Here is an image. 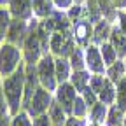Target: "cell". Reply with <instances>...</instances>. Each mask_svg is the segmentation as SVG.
<instances>
[{
	"mask_svg": "<svg viewBox=\"0 0 126 126\" xmlns=\"http://www.w3.org/2000/svg\"><path fill=\"white\" fill-rule=\"evenodd\" d=\"M88 126H100V124H96V123H91V121H89V123H88Z\"/></svg>",
	"mask_w": 126,
	"mask_h": 126,
	"instance_id": "obj_43",
	"label": "cell"
},
{
	"mask_svg": "<svg viewBox=\"0 0 126 126\" xmlns=\"http://www.w3.org/2000/svg\"><path fill=\"white\" fill-rule=\"evenodd\" d=\"M89 79H91V74L88 70H74L68 82L77 89V93H82L89 86Z\"/></svg>",
	"mask_w": 126,
	"mask_h": 126,
	"instance_id": "obj_17",
	"label": "cell"
},
{
	"mask_svg": "<svg viewBox=\"0 0 126 126\" xmlns=\"http://www.w3.org/2000/svg\"><path fill=\"white\" fill-rule=\"evenodd\" d=\"M84 5H86V19L88 21H91L93 25H96L98 21L103 19V14L100 11V5H98L96 0H88Z\"/></svg>",
	"mask_w": 126,
	"mask_h": 126,
	"instance_id": "obj_24",
	"label": "cell"
},
{
	"mask_svg": "<svg viewBox=\"0 0 126 126\" xmlns=\"http://www.w3.org/2000/svg\"><path fill=\"white\" fill-rule=\"evenodd\" d=\"M77 94H79L77 89L70 82H61V84H58V88L54 91V100L63 107V110H65L68 116H72V107H74V102L77 98Z\"/></svg>",
	"mask_w": 126,
	"mask_h": 126,
	"instance_id": "obj_8",
	"label": "cell"
},
{
	"mask_svg": "<svg viewBox=\"0 0 126 126\" xmlns=\"http://www.w3.org/2000/svg\"><path fill=\"white\" fill-rule=\"evenodd\" d=\"M11 126H33V117H30L26 110H21L11 119Z\"/></svg>",
	"mask_w": 126,
	"mask_h": 126,
	"instance_id": "obj_31",
	"label": "cell"
},
{
	"mask_svg": "<svg viewBox=\"0 0 126 126\" xmlns=\"http://www.w3.org/2000/svg\"><path fill=\"white\" fill-rule=\"evenodd\" d=\"M21 63H25L21 47L9 44V42L0 44V77L4 79V77L12 75L21 67Z\"/></svg>",
	"mask_w": 126,
	"mask_h": 126,
	"instance_id": "obj_2",
	"label": "cell"
},
{
	"mask_svg": "<svg viewBox=\"0 0 126 126\" xmlns=\"http://www.w3.org/2000/svg\"><path fill=\"white\" fill-rule=\"evenodd\" d=\"M39 19L33 18L30 19V32L21 46V51H23V60L25 63H37L46 53H44V47L42 42L39 39Z\"/></svg>",
	"mask_w": 126,
	"mask_h": 126,
	"instance_id": "obj_3",
	"label": "cell"
},
{
	"mask_svg": "<svg viewBox=\"0 0 126 126\" xmlns=\"http://www.w3.org/2000/svg\"><path fill=\"white\" fill-rule=\"evenodd\" d=\"M54 72H56V81H58V84L68 82V81H70V75H72V72H74L68 58L54 56Z\"/></svg>",
	"mask_w": 126,
	"mask_h": 126,
	"instance_id": "obj_14",
	"label": "cell"
},
{
	"mask_svg": "<svg viewBox=\"0 0 126 126\" xmlns=\"http://www.w3.org/2000/svg\"><path fill=\"white\" fill-rule=\"evenodd\" d=\"M116 96H117V89H116V84L110 81V79H105V84H103V89L100 91L98 94V100L105 105H114L116 103Z\"/></svg>",
	"mask_w": 126,
	"mask_h": 126,
	"instance_id": "obj_18",
	"label": "cell"
},
{
	"mask_svg": "<svg viewBox=\"0 0 126 126\" xmlns=\"http://www.w3.org/2000/svg\"><path fill=\"white\" fill-rule=\"evenodd\" d=\"M12 23V14L7 7H0V44L5 42V37H7V32H9V26Z\"/></svg>",
	"mask_w": 126,
	"mask_h": 126,
	"instance_id": "obj_23",
	"label": "cell"
},
{
	"mask_svg": "<svg viewBox=\"0 0 126 126\" xmlns=\"http://www.w3.org/2000/svg\"><path fill=\"white\" fill-rule=\"evenodd\" d=\"M116 89H117V96H116V105L126 112V77L121 79V81L116 84Z\"/></svg>",
	"mask_w": 126,
	"mask_h": 126,
	"instance_id": "obj_29",
	"label": "cell"
},
{
	"mask_svg": "<svg viewBox=\"0 0 126 126\" xmlns=\"http://www.w3.org/2000/svg\"><path fill=\"white\" fill-rule=\"evenodd\" d=\"M105 77L110 79L114 84H117L121 79L126 77V67H124V60H117L114 65L107 67V72H105Z\"/></svg>",
	"mask_w": 126,
	"mask_h": 126,
	"instance_id": "obj_19",
	"label": "cell"
},
{
	"mask_svg": "<svg viewBox=\"0 0 126 126\" xmlns=\"http://www.w3.org/2000/svg\"><path fill=\"white\" fill-rule=\"evenodd\" d=\"M11 119H12V116H9V117H5V119H2V121H0V126H11Z\"/></svg>",
	"mask_w": 126,
	"mask_h": 126,
	"instance_id": "obj_40",
	"label": "cell"
},
{
	"mask_svg": "<svg viewBox=\"0 0 126 126\" xmlns=\"http://www.w3.org/2000/svg\"><path fill=\"white\" fill-rule=\"evenodd\" d=\"M123 126H126V114H124V123H123Z\"/></svg>",
	"mask_w": 126,
	"mask_h": 126,
	"instance_id": "obj_44",
	"label": "cell"
},
{
	"mask_svg": "<svg viewBox=\"0 0 126 126\" xmlns=\"http://www.w3.org/2000/svg\"><path fill=\"white\" fill-rule=\"evenodd\" d=\"M40 23L51 32V33H54V32H72V21L70 18L67 16L65 11H54L49 18L46 19H40Z\"/></svg>",
	"mask_w": 126,
	"mask_h": 126,
	"instance_id": "obj_10",
	"label": "cell"
},
{
	"mask_svg": "<svg viewBox=\"0 0 126 126\" xmlns=\"http://www.w3.org/2000/svg\"><path fill=\"white\" fill-rule=\"evenodd\" d=\"M32 7H33V18L37 19H46L56 11L53 0H32Z\"/></svg>",
	"mask_w": 126,
	"mask_h": 126,
	"instance_id": "obj_16",
	"label": "cell"
},
{
	"mask_svg": "<svg viewBox=\"0 0 126 126\" xmlns=\"http://www.w3.org/2000/svg\"><path fill=\"white\" fill-rule=\"evenodd\" d=\"M88 2V0H74V4H81V5H84Z\"/></svg>",
	"mask_w": 126,
	"mask_h": 126,
	"instance_id": "obj_42",
	"label": "cell"
},
{
	"mask_svg": "<svg viewBox=\"0 0 126 126\" xmlns=\"http://www.w3.org/2000/svg\"><path fill=\"white\" fill-rule=\"evenodd\" d=\"M0 79H2V77H0Z\"/></svg>",
	"mask_w": 126,
	"mask_h": 126,
	"instance_id": "obj_46",
	"label": "cell"
},
{
	"mask_svg": "<svg viewBox=\"0 0 126 126\" xmlns=\"http://www.w3.org/2000/svg\"><path fill=\"white\" fill-rule=\"evenodd\" d=\"M79 94H82V98L86 100V103H88L89 110H91V109H93L94 105H96V103L100 102V100H98V94L94 93V91H93V89H91L89 86H88V88H86V89H84L82 93H79Z\"/></svg>",
	"mask_w": 126,
	"mask_h": 126,
	"instance_id": "obj_33",
	"label": "cell"
},
{
	"mask_svg": "<svg viewBox=\"0 0 126 126\" xmlns=\"http://www.w3.org/2000/svg\"><path fill=\"white\" fill-rule=\"evenodd\" d=\"M107 116H109V105H105V103H102V102H98L96 105L89 110V121H91V123H96V124H100V126L105 124Z\"/></svg>",
	"mask_w": 126,
	"mask_h": 126,
	"instance_id": "obj_21",
	"label": "cell"
},
{
	"mask_svg": "<svg viewBox=\"0 0 126 126\" xmlns=\"http://www.w3.org/2000/svg\"><path fill=\"white\" fill-rule=\"evenodd\" d=\"M70 65H72V70H86V53L82 47H75V51L70 54L68 58Z\"/></svg>",
	"mask_w": 126,
	"mask_h": 126,
	"instance_id": "obj_26",
	"label": "cell"
},
{
	"mask_svg": "<svg viewBox=\"0 0 126 126\" xmlns=\"http://www.w3.org/2000/svg\"><path fill=\"white\" fill-rule=\"evenodd\" d=\"M49 117H51V121H53V126H65V123H67V119H68V114L63 110V107L54 100L53 102V105H51V109H49Z\"/></svg>",
	"mask_w": 126,
	"mask_h": 126,
	"instance_id": "obj_22",
	"label": "cell"
},
{
	"mask_svg": "<svg viewBox=\"0 0 126 126\" xmlns=\"http://www.w3.org/2000/svg\"><path fill=\"white\" fill-rule=\"evenodd\" d=\"M124 110H121L116 103L109 107V116L105 121V126H123L124 123Z\"/></svg>",
	"mask_w": 126,
	"mask_h": 126,
	"instance_id": "obj_25",
	"label": "cell"
},
{
	"mask_svg": "<svg viewBox=\"0 0 126 126\" xmlns=\"http://www.w3.org/2000/svg\"><path fill=\"white\" fill-rule=\"evenodd\" d=\"M98 2V5H100V11H102V14H103V19H107V21H110L112 25H116L117 23V7L114 5V2L112 0H96Z\"/></svg>",
	"mask_w": 126,
	"mask_h": 126,
	"instance_id": "obj_20",
	"label": "cell"
},
{
	"mask_svg": "<svg viewBox=\"0 0 126 126\" xmlns=\"http://www.w3.org/2000/svg\"><path fill=\"white\" fill-rule=\"evenodd\" d=\"M7 9L11 11L14 19L21 21H30L33 19V7H32V0H9Z\"/></svg>",
	"mask_w": 126,
	"mask_h": 126,
	"instance_id": "obj_12",
	"label": "cell"
},
{
	"mask_svg": "<svg viewBox=\"0 0 126 126\" xmlns=\"http://www.w3.org/2000/svg\"><path fill=\"white\" fill-rule=\"evenodd\" d=\"M116 25L119 26V30L126 35V11H119L117 12V23Z\"/></svg>",
	"mask_w": 126,
	"mask_h": 126,
	"instance_id": "obj_38",
	"label": "cell"
},
{
	"mask_svg": "<svg viewBox=\"0 0 126 126\" xmlns=\"http://www.w3.org/2000/svg\"><path fill=\"white\" fill-rule=\"evenodd\" d=\"M112 28H114V25L110 21H107V19L98 21L94 25V28H93V44L94 46H102V44L109 42L110 33H112Z\"/></svg>",
	"mask_w": 126,
	"mask_h": 126,
	"instance_id": "obj_13",
	"label": "cell"
},
{
	"mask_svg": "<svg viewBox=\"0 0 126 126\" xmlns=\"http://www.w3.org/2000/svg\"><path fill=\"white\" fill-rule=\"evenodd\" d=\"M9 5V0H0V7H7Z\"/></svg>",
	"mask_w": 126,
	"mask_h": 126,
	"instance_id": "obj_41",
	"label": "cell"
},
{
	"mask_svg": "<svg viewBox=\"0 0 126 126\" xmlns=\"http://www.w3.org/2000/svg\"><path fill=\"white\" fill-rule=\"evenodd\" d=\"M100 53H102V58H103L105 67L114 65V63L119 60V58H117L116 49L112 47V44H110V42H105V44H102V46H100Z\"/></svg>",
	"mask_w": 126,
	"mask_h": 126,
	"instance_id": "obj_27",
	"label": "cell"
},
{
	"mask_svg": "<svg viewBox=\"0 0 126 126\" xmlns=\"http://www.w3.org/2000/svg\"><path fill=\"white\" fill-rule=\"evenodd\" d=\"M53 2H54L58 11H65V12L74 5V0H53Z\"/></svg>",
	"mask_w": 126,
	"mask_h": 126,
	"instance_id": "obj_37",
	"label": "cell"
},
{
	"mask_svg": "<svg viewBox=\"0 0 126 126\" xmlns=\"http://www.w3.org/2000/svg\"><path fill=\"white\" fill-rule=\"evenodd\" d=\"M93 28H94V25L88 19L72 23V37L79 47L86 49L89 44H93Z\"/></svg>",
	"mask_w": 126,
	"mask_h": 126,
	"instance_id": "obj_7",
	"label": "cell"
},
{
	"mask_svg": "<svg viewBox=\"0 0 126 126\" xmlns=\"http://www.w3.org/2000/svg\"><path fill=\"white\" fill-rule=\"evenodd\" d=\"M11 116V109H9V103H7V98H5V94H4V89L2 86H0V121L5 119Z\"/></svg>",
	"mask_w": 126,
	"mask_h": 126,
	"instance_id": "obj_34",
	"label": "cell"
},
{
	"mask_svg": "<svg viewBox=\"0 0 126 126\" xmlns=\"http://www.w3.org/2000/svg\"><path fill=\"white\" fill-rule=\"evenodd\" d=\"M0 86L4 89V94L7 98L11 116H16L23 110V96H25V63L16 70L12 75L0 79Z\"/></svg>",
	"mask_w": 126,
	"mask_h": 126,
	"instance_id": "obj_1",
	"label": "cell"
},
{
	"mask_svg": "<svg viewBox=\"0 0 126 126\" xmlns=\"http://www.w3.org/2000/svg\"><path fill=\"white\" fill-rule=\"evenodd\" d=\"M89 119L88 117H74V116H68L65 126H88Z\"/></svg>",
	"mask_w": 126,
	"mask_h": 126,
	"instance_id": "obj_35",
	"label": "cell"
},
{
	"mask_svg": "<svg viewBox=\"0 0 126 126\" xmlns=\"http://www.w3.org/2000/svg\"><path fill=\"white\" fill-rule=\"evenodd\" d=\"M75 47L77 44L72 37V32H54V33H51L49 53L53 56L70 58V54L75 51Z\"/></svg>",
	"mask_w": 126,
	"mask_h": 126,
	"instance_id": "obj_5",
	"label": "cell"
},
{
	"mask_svg": "<svg viewBox=\"0 0 126 126\" xmlns=\"http://www.w3.org/2000/svg\"><path fill=\"white\" fill-rule=\"evenodd\" d=\"M28 32H30V21H21V19H14L12 18V23L9 26L5 42L21 47L25 39H26V35H28Z\"/></svg>",
	"mask_w": 126,
	"mask_h": 126,
	"instance_id": "obj_11",
	"label": "cell"
},
{
	"mask_svg": "<svg viewBox=\"0 0 126 126\" xmlns=\"http://www.w3.org/2000/svg\"><path fill=\"white\" fill-rule=\"evenodd\" d=\"M84 53H86V70L89 74H102V75H105L107 67H105L102 53H100V46L89 44L84 49Z\"/></svg>",
	"mask_w": 126,
	"mask_h": 126,
	"instance_id": "obj_9",
	"label": "cell"
},
{
	"mask_svg": "<svg viewBox=\"0 0 126 126\" xmlns=\"http://www.w3.org/2000/svg\"><path fill=\"white\" fill-rule=\"evenodd\" d=\"M67 16L70 18L72 23L75 21H81V19H86V5H81V4H74L68 11H67Z\"/></svg>",
	"mask_w": 126,
	"mask_h": 126,
	"instance_id": "obj_30",
	"label": "cell"
},
{
	"mask_svg": "<svg viewBox=\"0 0 126 126\" xmlns=\"http://www.w3.org/2000/svg\"><path fill=\"white\" fill-rule=\"evenodd\" d=\"M72 116L74 117H88L89 116V107H88L86 100L82 98V94H77L74 107H72Z\"/></svg>",
	"mask_w": 126,
	"mask_h": 126,
	"instance_id": "obj_28",
	"label": "cell"
},
{
	"mask_svg": "<svg viewBox=\"0 0 126 126\" xmlns=\"http://www.w3.org/2000/svg\"><path fill=\"white\" fill-rule=\"evenodd\" d=\"M33 126H53V121L49 117V114H42V116H37L33 117Z\"/></svg>",
	"mask_w": 126,
	"mask_h": 126,
	"instance_id": "obj_36",
	"label": "cell"
},
{
	"mask_svg": "<svg viewBox=\"0 0 126 126\" xmlns=\"http://www.w3.org/2000/svg\"><path fill=\"white\" fill-rule=\"evenodd\" d=\"M124 67H126V58H124Z\"/></svg>",
	"mask_w": 126,
	"mask_h": 126,
	"instance_id": "obj_45",
	"label": "cell"
},
{
	"mask_svg": "<svg viewBox=\"0 0 126 126\" xmlns=\"http://www.w3.org/2000/svg\"><path fill=\"white\" fill-rule=\"evenodd\" d=\"M105 75H102V74H91V79H89V88L96 93V94H100V91L103 89V84H105Z\"/></svg>",
	"mask_w": 126,
	"mask_h": 126,
	"instance_id": "obj_32",
	"label": "cell"
},
{
	"mask_svg": "<svg viewBox=\"0 0 126 126\" xmlns=\"http://www.w3.org/2000/svg\"><path fill=\"white\" fill-rule=\"evenodd\" d=\"M37 74H39L40 86L46 88L47 91L54 93L58 88V81H56V72H54V56L51 53L44 54L37 61Z\"/></svg>",
	"mask_w": 126,
	"mask_h": 126,
	"instance_id": "obj_4",
	"label": "cell"
},
{
	"mask_svg": "<svg viewBox=\"0 0 126 126\" xmlns=\"http://www.w3.org/2000/svg\"><path fill=\"white\" fill-rule=\"evenodd\" d=\"M53 102H54V93L47 91L46 88L40 86L35 91V94L32 96V100H30V103L25 110L30 114V117H37V116H42L46 112H49Z\"/></svg>",
	"mask_w": 126,
	"mask_h": 126,
	"instance_id": "obj_6",
	"label": "cell"
},
{
	"mask_svg": "<svg viewBox=\"0 0 126 126\" xmlns=\"http://www.w3.org/2000/svg\"><path fill=\"white\" fill-rule=\"evenodd\" d=\"M109 42L112 44V47L116 49L117 58H119V60H124V58H126V35L119 30V26H117V25H114Z\"/></svg>",
	"mask_w": 126,
	"mask_h": 126,
	"instance_id": "obj_15",
	"label": "cell"
},
{
	"mask_svg": "<svg viewBox=\"0 0 126 126\" xmlns=\"http://www.w3.org/2000/svg\"><path fill=\"white\" fill-rule=\"evenodd\" d=\"M112 2L117 7V11H126V0H112Z\"/></svg>",
	"mask_w": 126,
	"mask_h": 126,
	"instance_id": "obj_39",
	"label": "cell"
}]
</instances>
